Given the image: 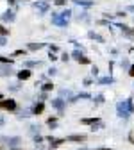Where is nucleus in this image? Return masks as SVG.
<instances>
[{
  "instance_id": "nucleus-1",
  "label": "nucleus",
  "mask_w": 134,
  "mask_h": 150,
  "mask_svg": "<svg viewBox=\"0 0 134 150\" xmlns=\"http://www.w3.org/2000/svg\"><path fill=\"white\" fill-rule=\"evenodd\" d=\"M0 107L2 109H14L16 104H14V100H6V102H0Z\"/></svg>"
},
{
  "instance_id": "nucleus-2",
  "label": "nucleus",
  "mask_w": 134,
  "mask_h": 150,
  "mask_svg": "<svg viewBox=\"0 0 134 150\" xmlns=\"http://www.w3.org/2000/svg\"><path fill=\"white\" fill-rule=\"evenodd\" d=\"M27 77H29V71H22L20 73V79H27Z\"/></svg>"
},
{
  "instance_id": "nucleus-3",
  "label": "nucleus",
  "mask_w": 134,
  "mask_h": 150,
  "mask_svg": "<svg viewBox=\"0 0 134 150\" xmlns=\"http://www.w3.org/2000/svg\"><path fill=\"white\" fill-rule=\"evenodd\" d=\"M11 18H13L11 13H6V14H4V20H11Z\"/></svg>"
},
{
  "instance_id": "nucleus-4",
  "label": "nucleus",
  "mask_w": 134,
  "mask_h": 150,
  "mask_svg": "<svg viewBox=\"0 0 134 150\" xmlns=\"http://www.w3.org/2000/svg\"><path fill=\"white\" fill-rule=\"evenodd\" d=\"M132 75H134V68H132Z\"/></svg>"
},
{
  "instance_id": "nucleus-5",
  "label": "nucleus",
  "mask_w": 134,
  "mask_h": 150,
  "mask_svg": "<svg viewBox=\"0 0 134 150\" xmlns=\"http://www.w3.org/2000/svg\"><path fill=\"white\" fill-rule=\"evenodd\" d=\"M9 2H14V0H9Z\"/></svg>"
},
{
  "instance_id": "nucleus-6",
  "label": "nucleus",
  "mask_w": 134,
  "mask_h": 150,
  "mask_svg": "<svg viewBox=\"0 0 134 150\" xmlns=\"http://www.w3.org/2000/svg\"><path fill=\"white\" fill-rule=\"evenodd\" d=\"M0 98H2V95H0Z\"/></svg>"
}]
</instances>
